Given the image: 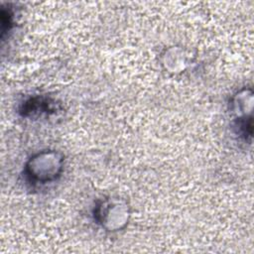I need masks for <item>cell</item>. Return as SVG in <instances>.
Segmentation results:
<instances>
[{
	"instance_id": "obj_1",
	"label": "cell",
	"mask_w": 254,
	"mask_h": 254,
	"mask_svg": "<svg viewBox=\"0 0 254 254\" xmlns=\"http://www.w3.org/2000/svg\"><path fill=\"white\" fill-rule=\"evenodd\" d=\"M63 159L56 153H42L31 158L26 174L31 184H46L56 180L62 171Z\"/></svg>"
}]
</instances>
